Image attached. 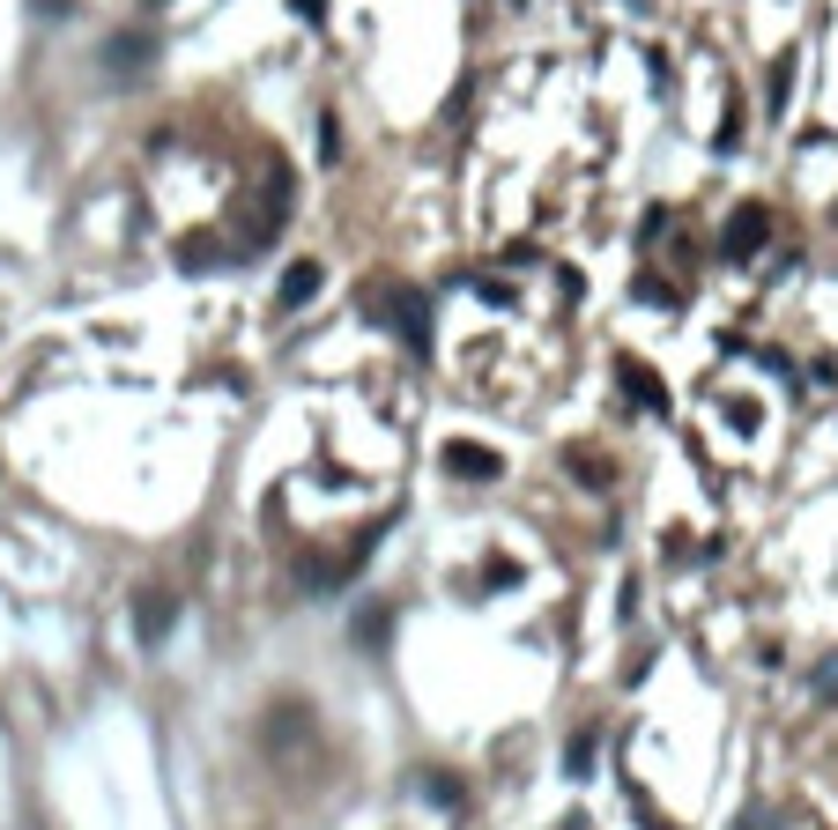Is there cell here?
I'll use <instances>...</instances> for the list:
<instances>
[{"instance_id":"11","label":"cell","mask_w":838,"mask_h":830,"mask_svg":"<svg viewBox=\"0 0 838 830\" xmlns=\"http://www.w3.org/2000/svg\"><path fill=\"white\" fill-rule=\"evenodd\" d=\"M320 156H327V164L342 156V126H334V120H320Z\"/></svg>"},{"instance_id":"12","label":"cell","mask_w":838,"mask_h":830,"mask_svg":"<svg viewBox=\"0 0 838 830\" xmlns=\"http://www.w3.org/2000/svg\"><path fill=\"white\" fill-rule=\"evenodd\" d=\"M297 15H304V23H327V0H290Z\"/></svg>"},{"instance_id":"7","label":"cell","mask_w":838,"mask_h":830,"mask_svg":"<svg viewBox=\"0 0 838 830\" xmlns=\"http://www.w3.org/2000/svg\"><path fill=\"white\" fill-rule=\"evenodd\" d=\"M386 631H394V609H386V601H379V609H356V645L386 653Z\"/></svg>"},{"instance_id":"4","label":"cell","mask_w":838,"mask_h":830,"mask_svg":"<svg viewBox=\"0 0 838 830\" xmlns=\"http://www.w3.org/2000/svg\"><path fill=\"white\" fill-rule=\"evenodd\" d=\"M320 290H327V268L320 260H297V268L282 274V290H275V312H297V304H312Z\"/></svg>"},{"instance_id":"6","label":"cell","mask_w":838,"mask_h":830,"mask_svg":"<svg viewBox=\"0 0 838 830\" xmlns=\"http://www.w3.org/2000/svg\"><path fill=\"white\" fill-rule=\"evenodd\" d=\"M445 467H453V475H475V483H497V475H505V460H497V453H483V445H445Z\"/></svg>"},{"instance_id":"3","label":"cell","mask_w":838,"mask_h":830,"mask_svg":"<svg viewBox=\"0 0 838 830\" xmlns=\"http://www.w3.org/2000/svg\"><path fill=\"white\" fill-rule=\"evenodd\" d=\"M156 60V30H120L112 45H104V68L112 74H142Z\"/></svg>"},{"instance_id":"1","label":"cell","mask_w":838,"mask_h":830,"mask_svg":"<svg viewBox=\"0 0 838 830\" xmlns=\"http://www.w3.org/2000/svg\"><path fill=\"white\" fill-rule=\"evenodd\" d=\"M772 238V208H757V200H742L735 216H727V260H749V252H757V245Z\"/></svg>"},{"instance_id":"10","label":"cell","mask_w":838,"mask_h":830,"mask_svg":"<svg viewBox=\"0 0 838 830\" xmlns=\"http://www.w3.org/2000/svg\"><path fill=\"white\" fill-rule=\"evenodd\" d=\"M787 82H794V60H779V68H772V112L787 104Z\"/></svg>"},{"instance_id":"9","label":"cell","mask_w":838,"mask_h":830,"mask_svg":"<svg viewBox=\"0 0 838 830\" xmlns=\"http://www.w3.org/2000/svg\"><path fill=\"white\" fill-rule=\"evenodd\" d=\"M565 771H571V779H587V771H593V734H571V741H565Z\"/></svg>"},{"instance_id":"2","label":"cell","mask_w":838,"mask_h":830,"mask_svg":"<svg viewBox=\"0 0 838 830\" xmlns=\"http://www.w3.org/2000/svg\"><path fill=\"white\" fill-rule=\"evenodd\" d=\"M371 312H379V319H394V326H401V342H408V349H423V342H431V312H423V297H416V290H386V304H371Z\"/></svg>"},{"instance_id":"8","label":"cell","mask_w":838,"mask_h":830,"mask_svg":"<svg viewBox=\"0 0 838 830\" xmlns=\"http://www.w3.org/2000/svg\"><path fill=\"white\" fill-rule=\"evenodd\" d=\"M623 386H631V401H639V408H668V386H653L639 364H623Z\"/></svg>"},{"instance_id":"5","label":"cell","mask_w":838,"mask_h":830,"mask_svg":"<svg viewBox=\"0 0 838 830\" xmlns=\"http://www.w3.org/2000/svg\"><path fill=\"white\" fill-rule=\"evenodd\" d=\"M172 623H178V593H148L142 601V615H134V631H142V645H164V637H172Z\"/></svg>"}]
</instances>
